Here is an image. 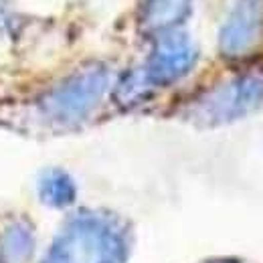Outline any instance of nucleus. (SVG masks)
I'll use <instances>...</instances> for the list:
<instances>
[{
    "instance_id": "1",
    "label": "nucleus",
    "mask_w": 263,
    "mask_h": 263,
    "mask_svg": "<svg viewBox=\"0 0 263 263\" xmlns=\"http://www.w3.org/2000/svg\"><path fill=\"white\" fill-rule=\"evenodd\" d=\"M107 87V71L103 67H87L65 79L43 98V109L59 122H75L91 111Z\"/></svg>"
},
{
    "instance_id": "2",
    "label": "nucleus",
    "mask_w": 263,
    "mask_h": 263,
    "mask_svg": "<svg viewBox=\"0 0 263 263\" xmlns=\"http://www.w3.org/2000/svg\"><path fill=\"white\" fill-rule=\"evenodd\" d=\"M263 39V0H237L221 31V51L243 57Z\"/></svg>"
},
{
    "instance_id": "3",
    "label": "nucleus",
    "mask_w": 263,
    "mask_h": 263,
    "mask_svg": "<svg viewBox=\"0 0 263 263\" xmlns=\"http://www.w3.org/2000/svg\"><path fill=\"white\" fill-rule=\"evenodd\" d=\"M263 96V83L255 77H243L221 85L200 101V116L206 122L233 120L255 107Z\"/></svg>"
},
{
    "instance_id": "4",
    "label": "nucleus",
    "mask_w": 263,
    "mask_h": 263,
    "mask_svg": "<svg viewBox=\"0 0 263 263\" xmlns=\"http://www.w3.org/2000/svg\"><path fill=\"white\" fill-rule=\"evenodd\" d=\"M195 59H197L195 47L186 36L182 34L162 36L156 49L152 51L150 63L146 69V79L158 85L172 83L184 73H189V69L195 65Z\"/></svg>"
},
{
    "instance_id": "5",
    "label": "nucleus",
    "mask_w": 263,
    "mask_h": 263,
    "mask_svg": "<svg viewBox=\"0 0 263 263\" xmlns=\"http://www.w3.org/2000/svg\"><path fill=\"white\" fill-rule=\"evenodd\" d=\"M193 0H146L142 6V27L146 31H168L180 25L191 12Z\"/></svg>"
},
{
    "instance_id": "6",
    "label": "nucleus",
    "mask_w": 263,
    "mask_h": 263,
    "mask_svg": "<svg viewBox=\"0 0 263 263\" xmlns=\"http://www.w3.org/2000/svg\"><path fill=\"white\" fill-rule=\"evenodd\" d=\"M39 193L49 204L53 206H63L69 204L75 197V186L71 182V178L61 170H51L47 174H43L41 184H39Z\"/></svg>"
},
{
    "instance_id": "7",
    "label": "nucleus",
    "mask_w": 263,
    "mask_h": 263,
    "mask_svg": "<svg viewBox=\"0 0 263 263\" xmlns=\"http://www.w3.org/2000/svg\"><path fill=\"white\" fill-rule=\"evenodd\" d=\"M49 263H65V261H63V259H61V257H59V255L55 253V257H53V259H51Z\"/></svg>"
}]
</instances>
